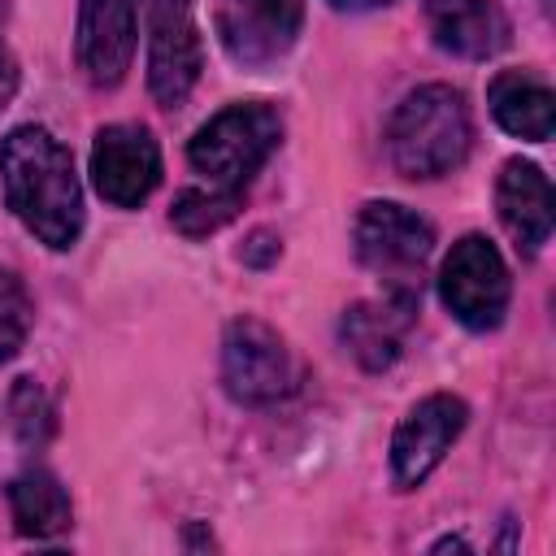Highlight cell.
I'll list each match as a JSON object with an SVG mask.
<instances>
[{"label":"cell","instance_id":"13","mask_svg":"<svg viewBox=\"0 0 556 556\" xmlns=\"http://www.w3.org/2000/svg\"><path fill=\"white\" fill-rule=\"evenodd\" d=\"M495 208H500V222H504L508 239L517 243V252L534 256L552 239V182L534 161L513 156L500 169Z\"/></svg>","mask_w":556,"mask_h":556},{"label":"cell","instance_id":"2","mask_svg":"<svg viewBox=\"0 0 556 556\" xmlns=\"http://www.w3.org/2000/svg\"><path fill=\"white\" fill-rule=\"evenodd\" d=\"M473 148V117L456 87L426 83L408 91L387 122V152L404 178H443Z\"/></svg>","mask_w":556,"mask_h":556},{"label":"cell","instance_id":"9","mask_svg":"<svg viewBox=\"0 0 556 556\" xmlns=\"http://www.w3.org/2000/svg\"><path fill=\"white\" fill-rule=\"evenodd\" d=\"M469 421V404L452 391L426 395L421 404L408 408V417L395 426L391 439V478L400 491L421 486L447 456V447L456 443V434Z\"/></svg>","mask_w":556,"mask_h":556},{"label":"cell","instance_id":"10","mask_svg":"<svg viewBox=\"0 0 556 556\" xmlns=\"http://www.w3.org/2000/svg\"><path fill=\"white\" fill-rule=\"evenodd\" d=\"M91 182L117 208H139L161 182V148L135 122L100 126L91 143Z\"/></svg>","mask_w":556,"mask_h":556},{"label":"cell","instance_id":"17","mask_svg":"<svg viewBox=\"0 0 556 556\" xmlns=\"http://www.w3.org/2000/svg\"><path fill=\"white\" fill-rule=\"evenodd\" d=\"M239 195L243 191H222V187H187L174 208H169V222L187 235V239H204L213 230H222L235 213H239Z\"/></svg>","mask_w":556,"mask_h":556},{"label":"cell","instance_id":"4","mask_svg":"<svg viewBox=\"0 0 556 556\" xmlns=\"http://www.w3.org/2000/svg\"><path fill=\"white\" fill-rule=\"evenodd\" d=\"M356 261L378 274L387 295L421 300V274L434 252V226L395 200H369L356 213Z\"/></svg>","mask_w":556,"mask_h":556},{"label":"cell","instance_id":"3","mask_svg":"<svg viewBox=\"0 0 556 556\" xmlns=\"http://www.w3.org/2000/svg\"><path fill=\"white\" fill-rule=\"evenodd\" d=\"M278 143H282L278 109L261 100H243V104H226L195 130V139L187 143V161L195 174L208 178V187L243 191Z\"/></svg>","mask_w":556,"mask_h":556},{"label":"cell","instance_id":"21","mask_svg":"<svg viewBox=\"0 0 556 556\" xmlns=\"http://www.w3.org/2000/svg\"><path fill=\"white\" fill-rule=\"evenodd\" d=\"M334 9L343 13H365V9H378V4H391V0H330Z\"/></svg>","mask_w":556,"mask_h":556},{"label":"cell","instance_id":"12","mask_svg":"<svg viewBox=\"0 0 556 556\" xmlns=\"http://www.w3.org/2000/svg\"><path fill=\"white\" fill-rule=\"evenodd\" d=\"M417 304L421 300H404V295H382V300H361L343 313L339 321V339L352 352V361L369 374L391 369L404 352V339L417 321Z\"/></svg>","mask_w":556,"mask_h":556},{"label":"cell","instance_id":"18","mask_svg":"<svg viewBox=\"0 0 556 556\" xmlns=\"http://www.w3.org/2000/svg\"><path fill=\"white\" fill-rule=\"evenodd\" d=\"M9 417H13V434L22 447H43L56 430V417H52V400L43 395V387L35 378H17L13 382V395H9Z\"/></svg>","mask_w":556,"mask_h":556},{"label":"cell","instance_id":"8","mask_svg":"<svg viewBox=\"0 0 556 556\" xmlns=\"http://www.w3.org/2000/svg\"><path fill=\"white\" fill-rule=\"evenodd\" d=\"M304 22V0H217L213 26L226 56L243 70H265L291 52Z\"/></svg>","mask_w":556,"mask_h":556},{"label":"cell","instance_id":"7","mask_svg":"<svg viewBox=\"0 0 556 556\" xmlns=\"http://www.w3.org/2000/svg\"><path fill=\"white\" fill-rule=\"evenodd\" d=\"M222 382L239 404H274L295 387V365L274 326L235 317L222 334Z\"/></svg>","mask_w":556,"mask_h":556},{"label":"cell","instance_id":"20","mask_svg":"<svg viewBox=\"0 0 556 556\" xmlns=\"http://www.w3.org/2000/svg\"><path fill=\"white\" fill-rule=\"evenodd\" d=\"M13 91H17V61H13L9 43L0 39V109L13 100Z\"/></svg>","mask_w":556,"mask_h":556},{"label":"cell","instance_id":"5","mask_svg":"<svg viewBox=\"0 0 556 556\" xmlns=\"http://www.w3.org/2000/svg\"><path fill=\"white\" fill-rule=\"evenodd\" d=\"M508 265L486 235H465L452 243L439 269V300L469 330H495L508 313Z\"/></svg>","mask_w":556,"mask_h":556},{"label":"cell","instance_id":"19","mask_svg":"<svg viewBox=\"0 0 556 556\" xmlns=\"http://www.w3.org/2000/svg\"><path fill=\"white\" fill-rule=\"evenodd\" d=\"M30 291L17 274L0 269V365L13 361L30 334Z\"/></svg>","mask_w":556,"mask_h":556},{"label":"cell","instance_id":"6","mask_svg":"<svg viewBox=\"0 0 556 556\" xmlns=\"http://www.w3.org/2000/svg\"><path fill=\"white\" fill-rule=\"evenodd\" d=\"M139 13L148 22V91L161 109H178L204 65L191 0H139Z\"/></svg>","mask_w":556,"mask_h":556},{"label":"cell","instance_id":"1","mask_svg":"<svg viewBox=\"0 0 556 556\" xmlns=\"http://www.w3.org/2000/svg\"><path fill=\"white\" fill-rule=\"evenodd\" d=\"M0 187L13 217L52 252L83 235V187L70 148L43 126H17L0 139Z\"/></svg>","mask_w":556,"mask_h":556},{"label":"cell","instance_id":"16","mask_svg":"<svg viewBox=\"0 0 556 556\" xmlns=\"http://www.w3.org/2000/svg\"><path fill=\"white\" fill-rule=\"evenodd\" d=\"M9 513H13L17 534H26V539H56L74 521L70 495L56 482V473H48V469H22L9 482Z\"/></svg>","mask_w":556,"mask_h":556},{"label":"cell","instance_id":"11","mask_svg":"<svg viewBox=\"0 0 556 556\" xmlns=\"http://www.w3.org/2000/svg\"><path fill=\"white\" fill-rule=\"evenodd\" d=\"M135 0H83L78 4V70L91 87H117L135 61Z\"/></svg>","mask_w":556,"mask_h":556},{"label":"cell","instance_id":"15","mask_svg":"<svg viewBox=\"0 0 556 556\" xmlns=\"http://www.w3.org/2000/svg\"><path fill=\"white\" fill-rule=\"evenodd\" d=\"M486 104H491V117L517 135V139H530V143H543L552 139V126H556V100H552V87L530 74V70H500L486 87Z\"/></svg>","mask_w":556,"mask_h":556},{"label":"cell","instance_id":"14","mask_svg":"<svg viewBox=\"0 0 556 556\" xmlns=\"http://www.w3.org/2000/svg\"><path fill=\"white\" fill-rule=\"evenodd\" d=\"M430 39L465 61H486L508 48V17L495 0H426Z\"/></svg>","mask_w":556,"mask_h":556}]
</instances>
